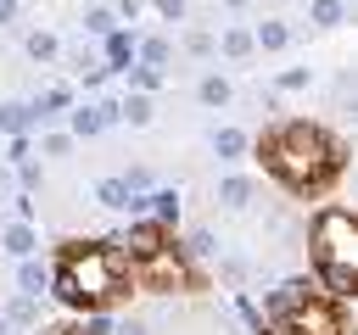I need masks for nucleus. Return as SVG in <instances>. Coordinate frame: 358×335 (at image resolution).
<instances>
[{
  "instance_id": "423d86ee",
  "label": "nucleus",
  "mask_w": 358,
  "mask_h": 335,
  "mask_svg": "<svg viewBox=\"0 0 358 335\" xmlns=\"http://www.w3.org/2000/svg\"><path fill=\"white\" fill-rule=\"evenodd\" d=\"M162 240H168V229H162V223H134V229H129V234L117 240V251H123V257L134 262V257H145V251H157Z\"/></svg>"
},
{
  "instance_id": "412c9836",
  "label": "nucleus",
  "mask_w": 358,
  "mask_h": 335,
  "mask_svg": "<svg viewBox=\"0 0 358 335\" xmlns=\"http://www.w3.org/2000/svg\"><path fill=\"white\" fill-rule=\"evenodd\" d=\"M28 56L50 61V56H56V39H50V34H28Z\"/></svg>"
},
{
  "instance_id": "b1692460",
  "label": "nucleus",
  "mask_w": 358,
  "mask_h": 335,
  "mask_svg": "<svg viewBox=\"0 0 358 335\" xmlns=\"http://www.w3.org/2000/svg\"><path fill=\"white\" fill-rule=\"evenodd\" d=\"M112 335H151V318H123Z\"/></svg>"
},
{
  "instance_id": "f8f14e48",
  "label": "nucleus",
  "mask_w": 358,
  "mask_h": 335,
  "mask_svg": "<svg viewBox=\"0 0 358 335\" xmlns=\"http://www.w3.org/2000/svg\"><path fill=\"white\" fill-rule=\"evenodd\" d=\"M213 151H218V156H241V151H246V134H241V128H218V134H213Z\"/></svg>"
},
{
  "instance_id": "0eeeda50",
  "label": "nucleus",
  "mask_w": 358,
  "mask_h": 335,
  "mask_svg": "<svg viewBox=\"0 0 358 335\" xmlns=\"http://www.w3.org/2000/svg\"><path fill=\"white\" fill-rule=\"evenodd\" d=\"M95 201H101V207H112V212H123V207H129V184H123V179H101Z\"/></svg>"
},
{
  "instance_id": "f257e3e1",
  "label": "nucleus",
  "mask_w": 358,
  "mask_h": 335,
  "mask_svg": "<svg viewBox=\"0 0 358 335\" xmlns=\"http://www.w3.org/2000/svg\"><path fill=\"white\" fill-rule=\"evenodd\" d=\"M257 151L268 156V168H274L291 190H319V184L341 168L336 145H330L313 123H280V128H268V134H263V145H257Z\"/></svg>"
},
{
  "instance_id": "dca6fc26",
  "label": "nucleus",
  "mask_w": 358,
  "mask_h": 335,
  "mask_svg": "<svg viewBox=\"0 0 358 335\" xmlns=\"http://www.w3.org/2000/svg\"><path fill=\"white\" fill-rule=\"evenodd\" d=\"M117 117H129V123H145V117H151V100H145V95H129V100L117 106Z\"/></svg>"
},
{
  "instance_id": "39448f33",
  "label": "nucleus",
  "mask_w": 358,
  "mask_h": 335,
  "mask_svg": "<svg viewBox=\"0 0 358 335\" xmlns=\"http://www.w3.org/2000/svg\"><path fill=\"white\" fill-rule=\"evenodd\" d=\"M347 296H302L291 313H280V335H347Z\"/></svg>"
},
{
  "instance_id": "6e6552de",
  "label": "nucleus",
  "mask_w": 358,
  "mask_h": 335,
  "mask_svg": "<svg viewBox=\"0 0 358 335\" xmlns=\"http://www.w3.org/2000/svg\"><path fill=\"white\" fill-rule=\"evenodd\" d=\"M285 39H291L285 22H257V34H252V45H263V50H280Z\"/></svg>"
},
{
  "instance_id": "1a4fd4ad",
  "label": "nucleus",
  "mask_w": 358,
  "mask_h": 335,
  "mask_svg": "<svg viewBox=\"0 0 358 335\" xmlns=\"http://www.w3.org/2000/svg\"><path fill=\"white\" fill-rule=\"evenodd\" d=\"M218 201H224V207H246V201H252V179H224V184H218Z\"/></svg>"
},
{
  "instance_id": "4468645a",
  "label": "nucleus",
  "mask_w": 358,
  "mask_h": 335,
  "mask_svg": "<svg viewBox=\"0 0 358 335\" xmlns=\"http://www.w3.org/2000/svg\"><path fill=\"white\" fill-rule=\"evenodd\" d=\"M151 212H157V223H173V218H179V195H173V190H157V195H151Z\"/></svg>"
},
{
  "instance_id": "a211bd4d",
  "label": "nucleus",
  "mask_w": 358,
  "mask_h": 335,
  "mask_svg": "<svg viewBox=\"0 0 358 335\" xmlns=\"http://www.w3.org/2000/svg\"><path fill=\"white\" fill-rule=\"evenodd\" d=\"M246 50H252V34L246 28H229L224 34V56H246Z\"/></svg>"
},
{
  "instance_id": "2eb2a0df",
  "label": "nucleus",
  "mask_w": 358,
  "mask_h": 335,
  "mask_svg": "<svg viewBox=\"0 0 358 335\" xmlns=\"http://www.w3.org/2000/svg\"><path fill=\"white\" fill-rule=\"evenodd\" d=\"M341 17H347V6H341V0H313V22H319V28H336Z\"/></svg>"
},
{
  "instance_id": "6ab92c4d",
  "label": "nucleus",
  "mask_w": 358,
  "mask_h": 335,
  "mask_svg": "<svg viewBox=\"0 0 358 335\" xmlns=\"http://www.w3.org/2000/svg\"><path fill=\"white\" fill-rule=\"evenodd\" d=\"M201 100H207V106H224V100H229V84H224V78H201Z\"/></svg>"
},
{
  "instance_id": "9b49d317",
  "label": "nucleus",
  "mask_w": 358,
  "mask_h": 335,
  "mask_svg": "<svg viewBox=\"0 0 358 335\" xmlns=\"http://www.w3.org/2000/svg\"><path fill=\"white\" fill-rule=\"evenodd\" d=\"M45 279H50V274H45L34 257H22V268H17V285H22L28 296H39V290H45Z\"/></svg>"
},
{
  "instance_id": "4be33fe9",
  "label": "nucleus",
  "mask_w": 358,
  "mask_h": 335,
  "mask_svg": "<svg viewBox=\"0 0 358 335\" xmlns=\"http://www.w3.org/2000/svg\"><path fill=\"white\" fill-rule=\"evenodd\" d=\"M84 28H90V34H112V11H90Z\"/></svg>"
},
{
  "instance_id": "393cba45",
  "label": "nucleus",
  "mask_w": 358,
  "mask_h": 335,
  "mask_svg": "<svg viewBox=\"0 0 358 335\" xmlns=\"http://www.w3.org/2000/svg\"><path fill=\"white\" fill-rule=\"evenodd\" d=\"M157 11H162V17H179V11H185V0H157Z\"/></svg>"
},
{
  "instance_id": "20e7f679",
  "label": "nucleus",
  "mask_w": 358,
  "mask_h": 335,
  "mask_svg": "<svg viewBox=\"0 0 358 335\" xmlns=\"http://www.w3.org/2000/svg\"><path fill=\"white\" fill-rule=\"evenodd\" d=\"M129 285H145V290H185V285H190V257H185L173 240H162L157 251H145V257L129 262Z\"/></svg>"
},
{
  "instance_id": "cd10ccee",
  "label": "nucleus",
  "mask_w": 358,
  "mask_h": 335,
  "mask_svg": "<svg viewBox=\"0 0 358 335\" xmlns=\"http://www.w3.org/2000/svg\"><path fill=\"white\" fill-rule=\"evenodd\" d=\"M50 335H73V329H50Z\"/></svg>"
},
{
  "instance_id": "a878e982",
  "label": "nucleus",
  "mask_w": 358,
  "mask_h": 335,
  "mask_svg": "<svg viewBox=\"0 0 358 335\" xmlns=\"http://www.w3.org/2000/svg\"><path fill=\"white\" fill-rule=\"evenodd\" d=\"M11 11H17V0H0V22H11Z\"/></svg>"
},
{
  "instance_id": "ddd939ff",
  "label": "nucleus",
  "mask_w": 358,
  "mask_h": 335,
  "mask_svg": "<svg viewBox=\"0 0 358 335\" xmlns=\"http://www.w3.org/2000/svg\"><path fill=\"white\" fill-rule=\"evenodd\" d=\"M28 117H34V106H17V100H11V106H0V128H6V134H22V128H28Z\"/></svg>"
},
{
  "instance_id": "f03ea898",
  "label": "nucleus",
  "mask_w": 358,
  "mask_h": 335,
  "mask_svg": "<svg viewBox=\"0 0 358 335\" xmlns=\"http://www.w3.org/2000/svg\"><path fill=\"white\" fill-rule=\"evenodd\" d=\"M56 296L73 307H101L129 296V257L117 246H73L56 274Z\"/></svg>"
},
{
  "instance_id": "aec40b11",
  "label": "nucleus",
  "mask_w": 358,
  "mask_h": 335,
  "mask_svg": "<svg viewBox=\"0 0 358 335\" xmlns=\"http://www.w3.org/2000/svg\"><path fill=\"white\" fill-rule=\"evenodd\" d=\"M39 318V307H34V296H22V302H11V313H6V324H34Z\"/></svg>"
},
{
  "instance_id": "bb28decb",
  "label": "nucleus",
  "mask_w": 358,
  "mask_h": 335,
  "mask_svg": "<svg viewBox=\"0 0 358 335\" xmlns=\"http://www.w3.org/2000/svg\"><path fill=\"white\" fill-rule=\"evenodd\" d=\"M6 329H11V324H6V313H0V335H6Z\"/></svg>"
},
{
  "instance_id": "9d476101",
  "label": "nucleus",
  "mask_w": 358,
  "mask_h": 335,
  "mask_svg": "<svg viewBox=\"0 0 358 335\" xmlns=\"http://www.w3.org/2000/svg\"><path fill=\"white\" fill-rule=\"evenodd\" d=\"M6 251H11V257H34V229H28V223H11V229H6Z\"/></svg>"
},
{
  "instance_id": "5701e85b",
  "label": "nucleus",
  "mask_w": 358,
  "mask_h": 335,
  "mask_svg": "<svg viewBox=\"0 0 358 335\" xmlns=\"http://www.w3.org/2000/svg\"><path fill=\"white\" fill-rule=\"evenodd\" d=\"M145 61L162 67V61H168V39H145Z\"/></svg>"
},
{
  "instance_id": "7ed1b4c3",
  "label": "nucleus",
  "mask_w": 358,
  "mask_h": 335,
  "mask_svg": "<svg viewBox=\"0 0 358 335\" xmlns=\"http://www.w3.org/2000/svg\"><path fill=\"white\" fill-rule=\"evenodd\" d=\"M308 251H313L330 296H347V290H352V274H358V229H352V218H347L341 207H324V212L313 218Z\"/></svg>"
},
{
  "instance_id": "f3484780",
  "label": "nucleus",
  "mask_w": 358,
  "mask_h": 335,
  "mask_svg": "<svg viewBox=\"0 0 358 335\" xmlns=\"http://www.w3.org/2000/svg\"><path fill=\"white\" fill-rule=\"evenodd\" d=\"M179 251H185V257H196V262H201V257H213V234H207V229H196V234H190V240H185V246H179Z\"/></svg>"
}]
</instances>
